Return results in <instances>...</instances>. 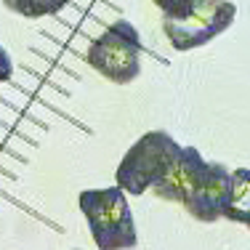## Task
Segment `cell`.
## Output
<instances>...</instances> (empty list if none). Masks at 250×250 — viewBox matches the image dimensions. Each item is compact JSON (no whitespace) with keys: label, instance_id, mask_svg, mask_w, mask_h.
Returning <instances> with one entry per match:
<instances>
[{"label":"cell","instance_id":"8992f818","mask_svg":"<svg viewBox=\"0 0 250 250\" xmlns=\"http://www.w3.org/2000/svg\"><path fill=\"white\" fill-rule=\"evenodd\" d=\"M224 218L250 229V168H237L231 173V189L224 208Z\"/></svg>","mask_w":250,"mask_h":250},{"label":"cell","instance_id":"ba28073f","mask_svg":"<svg viewBox=\"0 0 250 250\" xmlns=\"http://www.w3.org/2000/svg\"><path fill=\"white\" fill-rule=\"evenodd\" d=\"M160 11H163L165 19H181V16L189 14L194 0H152Z\"/></svg>","mask_w":250,"mask_h":250},{"label":"cell","instance_id":"5b68a950","mask_svg":"<svg viewBox=\"0 0 250 250\" xmlns=\"http://www.w3.org/2000/svg\"><path fill=\"white\" fill-rule=\"evenodd\" d=\"M229 189H231V170L224 163H202L194 178V187L189 192L187 202V213L192 218H197L202 224H213L218 218H224V208L229 200Z\"/></svg>","mask_w":250,"mask_h":250},{"label":"cell","instance_id":"3957f363","mask_svg":"<svg viewBox=\"0 0 250 250\" xmlns=\"http://www.w3.org/2000/svg\"><path fill=\"white\" fill-rule=\"evenodd\" d=\"M85 62L109 83L128 85L141 75V35L128 19L112 21L88 45Z\"/></svg>","mask_w":250,"mask_h":250},{"label":"cell","instance_id":"9c48e42d","mask_svg":"<svg viewBox=\"0 0 250 250\" xmlns=\"http://www.w3.org/2000/svg\"><path fill=\"white\" fill-rule=\"evenodd\" d=\"M11 75H14V59H11V53L0 45V83L11 80Z\"/></svg>","mask_w":250,"mask_h":250},{"label":"cell","instance_id":"6da1fadb","mask_svg":"<svg viewBox=\"0 0 250 250\" xmlns=\"http://www.w3.org/2000/svg\"><path fill=\"white\" fill-rule=\"evenodd\" d=\"M77 202L99 250H130L139 245L133 210L117 184L106 189H83Z\"/></svg>","mask_w":250,"mask_h":250},{"label":"cell","instance_id":"7a4b0ae2","mask_svg":"<svg viewBox=\"0 0 250 250\" xmlns=\"http://www.w3.org/2000/svg\"><path fill=\"white\" fill-rule=\"evenodd\" d=\"M181 152V144L165 130H149L139 141H133L125 157L117 165L115 184L125 194H144L146 189H154L168 176L173 160Z\"/></svg>","mask_w":250,"mask_h":250},{"label":"cell","instance_id":"52a82bcc","mask_svg":"<svg viewBox=\"0 0 250 250\" xmlns=\"http://www.w3.org/2000/svg\"><path fill=\"white\" fill-rule=\"evenodd\" d=\"M69 0H3V5L14 14L24 16V19H43L53 16L67 5Z\"/></svg>","mask_w":250,"mask_h":250},{"label":"cell","instance_id":"277c9868","mask_svg":"<svg viewBox=\"0 0 250 250\" xmlns=\"http://www.w3.org/2000/svg\"><path fill=\"white\" fill-rule=\"evenodd\" d=\"M237 5L231 0H194L187 16L165 19L163 29L176 51H194L216 40L234 24Z\"/></svg>","mask_w":250,"mask_h":250}]
</instances>
